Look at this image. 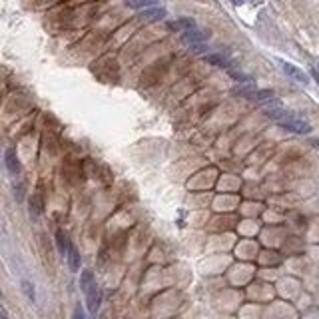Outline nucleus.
<instances>
[{
	"label": "nucleus",
	"mask_w": 319,
	"mask_h": 319,
	"mask_svg": "<svg viewBox=\"0 0 319 319\" xmlns=\"http://www.w3.org/2000/svg\"><path fill=\"white\" fill-rule=\"evenodd\" d=\"M277 124H280L282 128H286L287 132H293V134H309V132H311L309 122H305V120H301V118L293 116L291 112L287 114L282 122H277Z\"/></svg>",
	"instance_id": "obj_2"
},
{
	"label": "nucleus",
	"mask_w": 319,
	"mask_h": 319,
	"mask_svg": "<svg viewBox=\"0 0 319 319\" xmlns=\"http://www.w3.org/2000/svg\"><path fill=\"white\" fill-rule=\"evenodd\" d=\"M282 70L286 72L291 80H295V82H299V84H309L307 74H305L303 70H299L297 66H293V64H289V62H282Z\"/></svg>",
	"instance_id": "obj_5"
},
{
	"label": "nucleus",
	"mask_w": 319,
	"mask_h": 319,
	"mask_svg": "<svg viewBox=\"0 0 319 319\" xmlns=\"http://www.w3.org/2000/svg\"><path fill=\"white\" fill-rule=\"evenodd\" d=\"M0 319H8V311H6V307L0 303Z\"/></svg>",
	"instance_id": "obj_15"
},
{
	"label": "nucleus",
	"mask_w": 319,
	"mask_h": 319,
	"mask_svg": "<svg viewBox=\"0 0 319 319\" xmlns=\"http://www.w3.org/2000/svg\"><path fill=\"white\" fill-rule=\"evenodd\" d=\"M311 76L315 78V82H317V84H319V72H317V70H315V68H311Z\"/></svg>",
	"instance_id": "obj_17"
},
{
	"label": "nucleus",
	"mask_w": 319,
	"mask_h": 319,
	"mask_svg": "<svg viewBox=\"0 0 319 319\" xmlns=\"http://www.w3.org/2000/svg\"><path fill=\"white\" fill-rule=\"evenodd\" d=\"M4 164H6V170L12 174V176H18L22 166H20V160H18V154L14 148H8L6 154H4Z\"/></svg>",
	"instance_id": "obj_4"
},
{
	"label": "nucleus",
	"mask_w": 319,
	"mask_h": 319,
	"mask_svg": "<svg viewBox=\"0 0 319 319\" xmlns=\"http://www.w3.org/2000/svg\"><path fill=\"white\" fill-rule=\"evenodd\" d=\"M72 319H86L84 307H82L80 303H76V305H74V315H72Z\"/></svg>",
	"instance_id": "obj_14"
},
{
	"label": "nucleus",
	"mask_w": 319,
	"mask_h": 319,
	"mask_svg": "<svg viewBox=\"0 0 319 319\" xmlns=\"http://www.w3.org/2000/svg\"><path fill=\"white\" fill-rule=\"evenodd\" d=\"M66 261H68V267L72 269V271H78L80 269V252H78V248L72 244L70 246V250H68V254H66Z\"/></svg>",
	"instance_id": "obj_6"
},
{
	"label": "nucleus",
	"mask_w": 319,
	"mask_h": 319,
	"mask_svg": "<svg viewBox=\"0 0 319 319\" xmlns=\"http://www.w3.org/2000/svg\"><path fill=\"white\" fill-rule=\"evenodd\" d=\"M80 287H82V291L86 295V303H88L90 313H96L98 307H100V289H98V284H96L94 273L90 269L82 271V275H80Z\"/></svg>",
	"instance_id": "obj_1"
},
{
	"label": "nucleus",
	"mask_w": 319,
	"mask_h": 319,
	"mask_svg": "<svg viewBox=\"0 0 319 319\" xmlns=\"http://www.w3.org/2000/svg\"><path fill=\"white\" fill-rule=\"evenodd\" d=\"M168 28L170 30H182L188 32L195 28V22L191 18H180V20H174V22H168Z\"/></svg>",
	"instance_id": "obj_8"
},
{
	"label": "nucleus",
	"mask_w": 319,
	"mask_h": 319,
	"mask_svg": "<svg viewBox=\"0 0 319 319\" xmlns=\"http://www.w3.org/2000/svg\"><path fill=\"white\" fill-rule=\"evenodd\" d=\"M42 206H44V204H42V195H40V193H34V195L30 197V214L32 216H40L42 210H44Z\"/></svg>",
	"instance_id": "obj_12"
},
{
	"label": "nucleus",
	"mask_w": 319,
	"mask_h": 319,
	"mask_svg": "<svg viewBox=\"0 0 319 319\" xmlns=\"http://www.w3.org/2000/svg\"><path fill=\"white\" fill-rule=\"evenodd\" d=\"M16 200L22 202V186H16Z\"/></svg>",
	"instance_id": "obj_16"
},
{
	"label": "nucleus",
	"mask_w": 319,
	"mask_h": 319,
	"mask_svg": "<svg viewBox=\"0 0 319 319\" xmlns=\"http://www.w3.org/2000/svg\"><path fill=\"white\" fill-rule=\"evenodd\" d=\"M206 62L214 64V66H222V68H229V58L223 56V54H208L206 56Z\"/></svg>",
	"instance_id": "obj_11"
},
{
	"label": "nucleus",
	"mask_w": 319,
	"mask_h": 319,
	"mask_svg": "<svg viewBox=\"0 0 319 319\" xmlns=\"http://www.w3.org/2000/svg\"><path fill=\"white\" fill-rule=\"evenodd\" d=\"M22 291L26 293V297H28L30 301H34V299H36V293H34V286H32L30 282H26V280L22 282Z\"/></svg>",
	"instance_id": "obj_13"
},
{
	"label": "nucleus",
	"mask_w": 319,
	"mask_h": 319,
	"mask_svg": "<svg viewBox=\"0 0 319 319\" xmlns=\"http://www.w3.org/2000/svg\"><path fill=\"white\" fill-rule=\"evenodd\" d=\"M56 246H58L60 255L66 257L68 250H70V246H72V242H70V237H68V233H66L64 229H58V231H56Z\"/></svg>",
	"instance_id": "obj_7"
},
{
	"label": "nucleus",
	"mask_w": 319,
	"mask_h": 319,
	"mask_svg": "<svg viewBox=\"0 0 319 319\" xmlns=\"http://www.w3.org/2000/svg\"><path fill=\"white\" fill-rule=\"evenodd\" d=\"M233 94L244 96V98H254V96L257 94V90H255L254 82H246V84H242V86L233 88Z\"/></svg>",
	"instance_id": "obj_10"
},
{
	"label": "nucleus",
	"mask_w": 319,
	"mask_h": 319,
	"mask_svg": "<svg viewBox=\"0 0 319 319\" xmlns=\"http://www.w3.org/2000/svg\"><path fill=\"white\" fill-rule=\"evenodd\" d=\"M0 297H2V291H0Z\"/></svg>",
	"instance_id": "obj_18"
},
{
	"label": "nucleus",
	"mask_w": 319,
	"mask_h": 319,
	"mask_svg": "<svg viewBox=\"0 0 319 319\" xmlns=\"http://www.w3.org/2000/svg\"><path fill=\"white\" fill-rule=\"evenodd\" d=\"M208 38H210V32L208 30H197V28H193V30H188V32H184V34H182V42H184V44H191V46L204 44Z\"/></svg>",
	"instance_id": "obj_3"
},
{
	"label": "nucleus",
	"mask_w": 319,
	"mask_h": 319,
	"mask_svg": "<svg viewBox=\"0 0 319 319\" xmlns=\"http://www.w3.org/2000/svg\"><path fill=\"white\" fill-rule=\"evenodd\" d=\"M164 16H166V10L160 8V6L148 8V10H144V12L140 14V18H142V20H148V22H152V20H162Z\"/></svg>",
	"instance_id": "obj_9"
}]
</instances>
